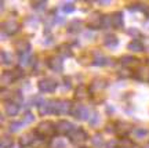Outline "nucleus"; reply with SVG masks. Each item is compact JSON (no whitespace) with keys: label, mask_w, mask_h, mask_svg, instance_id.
I'll return each instance as SVG.
<instances>
[{"label":"nucleus","mask_w":149,"mask_h":148,"mask_svg":"<svg viewBox=\"0 0 149 148\" xmlns=\"http://www.w3.org/2000/svg\"><path fill=\"white\" fill-rule=\"evenodd\" d=\"M36 133L42 137H50L55 133V125L50 121H44L36 127Z\"/></svg>","instance_id":"1"},{"label":"nucleus","mask_w":149,"mask_h":148,"mask_svg":"<svg viewBox=\"0 0 149 148\" xmlns=\"http://www.w3.org/2000/svg\"><path fill=\"white\" fill-rule=\"evenodd\" d=\"M81 28H83V22L80 21V20H74L69 24V27H68V32L69 33H79L81 31Z\"/></svg>","instance_id":"19"},{"label":"nucleus","mask_w":149,"mask_h":148,"mask_svg":"<svg viewBox=\"0 0 149 148\" xmlns=\"http://www.w3.org/2000/svg\"><path fill=\"white\" fill-rule=\"evenodd\" d=\"M14 76H13V72L11 71H6V72H3V75H1V83H3V86L6 85H10V83H13L14 82Z\"/></svg>","instance_id":"24"},{"label":"nucleus","mask_w":149,"mask_h":148,"mask_svg":"<svg viewBox=\"0 0 149 148\" xmlns=\"http://www.w3.org/2000/svg\"><path fill=\"white\" fill-rule=\"evenodd\" d=\"M22 123H24V122H13L10 125V130L11 132H18L22 127Z\"/></svg>","instance_id":"36"},{"label":"nucleus","mask_w":149,"mask_h":148,"mask_svg":"<svg viewBox=\"0 0 149 148\" xmlns=\"http://www.w3.org/2000/svg\"><path fill=\"white\" fill-rule=\"evenodd\" d=\"M39 112L42 115L55 114V100L54 101H42L39 105Z\"/></svg>","instance_id":"7"},{"label":"nucleus","mask_w":149,"mask_h":148,"mask_svg":"<svg viewBox=\"0 0 149 148\" xmlns=\"http://www.w3.org/2000/svg\"><path fill=\"white\" fill-rule=\"evenodd\" d=\"M58 83L54 79H50V78H44V79H40L39 83H37V87L42 93H51L57 89Z\"/></svg>","instance_id":"2"},{"label":"nucleus","mask_w":149,"mask_h":148,"mask_svg":"<svg viewBox=\"0 0 149 148\" xmlns=\"http://www.w3.org/2000/svg\"><path fill=\"white\" fill-rule=\"evenodd\" d=\"M100 3H101L102 6H107V4H109V1H107V0H101Z\"/></svg>","instance_id":"42"},{"label":"nucleus","mask_w":149,"mask_h":148,"mask_svg":"<svg viewBox=\"0 0 149 148\" xmlns=\"http://www.w3.org/2000/svg\"><path fill=\"white\" fill-rule=\"evenodd\" d=\"M48 67L55 72H61L62 71V60H61V57H51L48 60Z\"/></svg>","instance_id":"15"},{"label":"nucleus","mask_w":149,"mask_h":148,"mask_svg":"<svg viewBox=\"0 0 149 148\" xmlns=\"http://www.w3.org/2000/svg\"><path fill=\"white\" fill-rule=\"evenodd\" d=\"M128 35H139V32L137 29H130L128 31Z\"/></svg>","instance_id":"41"},{"label":"nucleus","mask_w":149,"mask_h":148,"mask_svg":"<svg viewBox=\"0 0 149 148\" xmlns=\"http://www.w3.org/2000/svg\"><path fill=\"white\" fill-rule=\"evenodd\" d=\"M58 53H59V55H62L65 58V57H70V55H72V50L69 48V46H61L58 50Z\"/></svg>","instance_id":"29"},{"label":"nucleus","mask_w":149,"mask_h":148,"mask_svg":"<svg viewBox=\"0 0 149 148\" xmlns=\"http://www.w3.org/2000/svg\"><path fill=\"white\" fill-rule=\"evenodd\" d=\"M94 65L97 67H102V65H107L108 64V58L101 53V51H94V61H93Z\"/></svg>","instance_id":"17"},{"label":"nucleus","mask_w":149,"mask_h":148,"mask_svg":"<svg viewBox=\"0 0 149 148\" xmlns=\"http://www.w3.org/2000/svg\"><path fill=\"white\" fill-rule=\"evenodd\" d=\"M104 44L107 46L108 48H115L119 44V39H117L115 35H108L104 39Z\"/></svg>","instance_id":"18"},{"label":"nucleus","mask_w":149,"mask_h":148,"mask_svg":"<svg viewBox=\"0 0 149 148\" xmlns=\"http://www.w3.org/2000/svg\"><path fill=\"white\" fill-rule=\"evenodd\" d=\"M22 101H24L22 93L21 91H15V93L13 94V102H15V104H21Z\"/></svg>","instance_id":"31"},{"label":"nucleus","mask_w":149,"mask_h":148,"mask_svg":"<svg viewBox=\"0 0 149 148\" xmlns=\"http://www.w3.org/2000/svg\"><path fill=\"white\" fill-rule=\"evenodd\" d=\"M112 27L113 28H122L124 25V18H123V13L122 11H117V13H113L112 14Z\"/></svg>","instance_id":"12"},{"label":"nucleus","mask_w":149,"mask_h":148,"mask_svg":"<svg viewBox=\"0 0 149 148\" xmlns=\"http://www.w3.org/2000/svg\"><path fill=\"white\" fill-rule=\"evenodd\" d=\"M11 72H13V76H14V79H19L22 75H24V71H22V69H19V68L13 69Z\"/></svg>","instance_id":"38"},{"label":"nucleus","mask_w":149,"mask_h":148,"mask_svg":"<svg viewBox=\"0 0 149 148\" xmlns=\"http://www.w3.org/2000/svg\"><path fill=\"white\" fill-rule=\"evenodd\" d=\"M148 133L149 132L146 130V129H145V127L138 126V127H134L133 132H131V134H133V137L141 140V138H145V137H146V136H148Z\"/></svg>","instance_id":"20"},{"label":"nucleus","mask_w":149,"mask_h":148,"mask_svg":"<svg viewBox=\"0 0 149 148\" xmlns=\"http://www.w3.org/2000/svg\"><path fill=\"white\" fill-rule=\"evenodd\" d=\"M72 104L68 100H55V114L58 115H68L72 112Z\"/></svg>","instance_id":"5"},{"label":"nucleus","mask_w":149,"mask_h":148,"mask_svg":"<svg viewBox=\"0 0 149 148\" xmlns=\"http://www.w3.org/2000/svg\"><path fill=\"white\" fill-rule=\"evenodd\" d=\"M145 148H149V144H148V145H146V147H145Z\"/></svg>","instance_id":"43"},{"label":"nucleus","mask_w":149,"mask_h":148,"mask_svg":"<svg viewBox=\"0 0 149 148\" xmlns=\"http://www.w3.org/2000/svg\"><path fill=\"white\" fill-rule=\"evenodd\" d=\"M24 123H33L35 122V116H33L32 112H26L25 115H24Z\"/></svg>","instance_id":"34"},{"label":"nucleus","mask_w":149,"mask_h":148,"mask_svg":"<svg viewBox=\"0 0 149 148\" xmlns=\"http://www.w3.org/2000/svg\"><path fill=\"white\" fill-rule=\"evenodd\" d=\"M88 91L90 90L86 89V86L80 85L76 87V90H74V98L76 100H84L86 97H88Z\"/></svg>","instance_id":"16"},{"label":"nucleus","mask_w":149,"mask_h":148,"mask_svg":"<svg viewBox=\"0 0 149 148\" xmlns=\"http://www.w3.org/2000/svg\"><path fill=\"white\" fill-rule=\"evenodd\" d=\"M120 62H122V65H124V67H133V65H137V64H138V60L131 57V55H123L122 58H120Z\"/></svg>","instance_id":"22"},{"label":"nucleus","mask_w":149,"mask_h":148,"mask_svg":"<svg viewBox=\"0 0 149 148\" xmlns=\"http://www.w3.org/2000/svg\"><path fill=\"white\" fill-rule=\"evenodd\" d=\"M102 18L104 15H101L100 13H93L87 17L86 20V25L90 28V29H98V28H102Z\"/></svg>","instance_id":"4"},{"label":"nucleus","mask_w":149,"mask_h":148,"mask_svg":"<svg viewBox=\"0 0 149 148\" xmlns=\"http://www.w3.org/2000/svg\"><path fill=\"white\" fill-rule=\"evenodd\" d=\"M72 116L76 118V119H79V121H88L90 119V111H88V108H86L84 105H74L72 108Z\"/></svg>","instance_id":"3"},{"label":"nucleus","mask_w":149,"mask_h":148,"mask_svg":"<svg viewBox=\"0 0 149 148\" xmlns=\"http://www.w3.org/2000/svg\"><path fill=\"white\" fill-rule=\"evenodd\" d=\"M4 108H6V114L8 116H15L19 112V105L15 104V102H13V101H7Z\"/></svg>","instance_id":"14"},{"label":"nucleus","mask_w":149,"mask_h":148,"mask_svg":"<svg viewBox=\"0 0 149 148\" xmlns=\"http://www.w3.org/2000/svg\"><path fill=\"white\" fill-rule=\"evenodd\" d=\"M1 62L4 65H8V64L13 62V55L7 51H1Z\"/></svg>","instance_id":"30"},{"label":"nucleus","mask_w":149,"mask_h":148,"mask_svg":"<svg viewBox=\"0 0 149 148\" xmlns=\"http://www.w3.org/2000/svg\"><path fill=\"white\" fill-rule=\"evenodd\" d=\"M111 25H112V17L104 15V18H102V28H109Z\"/></svg>","instance_id":"37"},{"label":"nucleus","mask_w":149,"mask_h":148,"mask_svg":"<svg viewBox=\"0 0 149 148\" xmlns=\"http://www.w3.org/2000/svg\"><path fill=\"white\" fill-rule=\"evenodd\" d=\"M98 122H100V116H98V114H93V115H91V119H90V125L91 126H95Z\"/></svg>","instance_id":"39"},{"label":"nucleus","mask_w":149,"mask_h":148,"mask_svg":"<svg viewBox=\"0 0 149 148\" xmlns=\"http://www.w3.org/2000/svg\"><path fill=\"white\" fill-rule=\"evenodd\" d=\"M117 148H135V144L128 137H122L117 140Z\"/></svg>","instance_id":"21"},{"label":"nucleus","mask_w":149,"mask_h":148,"mask_svg":"<svg viewBox=\"0 0 149 148\" xmlns=\"http://www.w3.org/2000/svg\"><path fill=\"white\" fill-rule=\"evenodd\" d=\"M62 10H64V13H72V11H74V4L72 1L65 3V4L62 6Z\"/></svg>","instance_id":"35"},{"label":"nucleus","mask_w":149,"mask_h":148,"mask_svg":"<svg viewBox=\"0 0 149 148\" xmlns=\"http://www.w3.org/2000/svg\"><path fill=\"white\" fill-rule=\"evenodd\" d=\"M119 74H120V76H123V78H126V76H130V75H131V72H130L128 69H122V71H120Z\"/></svg>","instance_id":"40"},{"label":"nucleus","mask_w":149,"mask_h":148,"mask_svg":"<svg viewBox=\"0 0 149 148\" xmlns=\"http://www.w3.org/2000/svg\"><path fill=\"white\" fill-rule=\"evenodd\" d=\"M87 140V132H84L83 129H77L74 132L70 133V141L74 144H81Z\"/></svg>","instance_id":"9"},{"label":"nucleus","mask_w":149,"mask_h":148,"mask_svg":"<svg viewBox=\"0 0 149 148\" xmlns=\"http://www.w3.org/2000/svg\"><path fill=\"white\" fill-rule=\"evenodd\" d=\"M3 33L7 35V36H13L15 35L17 32L19 31V24L15 21V20H7V21L3 22Z\"/></svg>","instance_id":"6"},{"label":"nucleus","mask_w":149,"mask_h":148,"mask_svg":"<svg viewBox=\"0 0 149 148\" xmlns=\"http://www.w3.org/2000/svg\"><path fill=\"white\" fill-rule=\"evenodd\" d=\"M31 55L29 53H25V54H19V62L24 64V65H28V64H31Z\"/></svg>","instance_id":"32"},{"label":"nucleus","mask_w":149,"mask_h":148,"mask_svg":"<svg viewBox=\"0 0 149 148\" xmlns=\"http://www.w3.org/2000/svg\"><path fill=\"white\" fill-rule=\"evenodd\" d=\"M51 148H66V141L64 138H54L51 143Z\"/></svg>","instance_id":"27"},{"label":"nucleus","mask_w":149,"mask_h":148,"mask_svg":"<svg viewBox=\"0 0 149 148\" xmlns=\"http://www.w3.org/2000/svg\"><path fill=\"white\" fill-rule=\"evenodd\" d=\"M73 130V125L69 121H59L55 123V132L59 134H68Z\"/></svg>","instance_id":"8"},{"label":"nucleus","mask_w":149,"mask_h":148,"mask_svg":"<svg viewBox=\"0 0 149 148\" xmlns=\"http://www.w3.org/2000/svg\"><path fill=\"white\" fill-rule=\"evenodd\" d=\"M35 133L33 132H28V133H24L21 137H19V144H21L22 147H28V145H31V144L35 141Z\"/></svg>","instance_id":"13"},{"label":"nucleus","mask_w":149,"mask_h":148,"mask_svg":"<svg viewBox=\"0 0 149 148\" xmlns=\"http://www.w3.org/2000/svg\"><path fill=\"white\" fill-rule=\"evenodd\" d=\"M31 4H32L33 8H37V10H39V8H44L46 4H47V1H46V0H42V1H40V0H37V1H32Z\"/></svg>","instance_id":"33"},{"label":"nucleus","mask_w":149,"mask_h":148,"mask_svg":"<svg viewBox=\"0 0 149 148\" xmlns=\"http://www.w3.org/2000/svg\"><path fill=\"white\" fill-rule=\"evenodd\" d=\"M128 50L130 51H134V53H138V51H142L144 50V46L139 40H133V42L128 43Z\"/></svg>","instance_id":"23"},{"label":"nucleus","mask_w":149,"mask_h":148,"mask_svg":"<svg viewBox=\"0 0 149 148\" xmlns=\"http://www.w3.org/2000/svg\"><path fill=\"white\" fill-rule=\"evenodd\" d=\"M91 143H93V145L97 148H102L104 147V140H102V136L101 134H95L94 137L91 138Z\"/></svg>","instance_id":"26"},{"label":"nucleus","mask_w":149,"mask_h":148,"mask_svg":"<svg viewBox=\"0 0 149 148\" xmlns=\"http://www.w3.org/2000/svg\"><path fill=\"white\" fill-rule=\"evenodd\" d=\"M14 46H15L17 51H18L19 54L29 53V50H31V43L28 42L26 39H19V40H15V42H14Z\"/></svg>","instance_id":"10"},{"label":"nucleus","mask_w":149,"mask_h":148,"mask_svg":"<svg viewBox=\"0 0 149 148\" xmlns=\"http://www.w3.org/2000/svg\"><path fill=\"white\" fill-rule=\"evenodd\" d=\"M105 87V82L102 79H95L94 82H93V85H91V87H90V91H94V90H102Z\"/></svg>","instance_id":"25"},{"label":"nucleus","mask_w":149,"mask_h":148,"mask_svg":"<svg viewBox=\"0 0 149 148\" xmlns=\"http://www.w3.org/2000/svg\"><path fill=\"white\" fill-rule=\"evenodd\" d=\"M11 147H13V138L1 137V140H0V148H11Z\"/></svg>","instance_id":"28"},{"label":"nucleus","mask_w":149,"mask_h":148,"mask_svg":"<svg viewBox=\"0 0 149 148\" xmlns=\"http://www.w3.org/2000/svg\"><path fill=\"white\" fill-rule=\"evenodd\" d=\"M133 132V129H131V125L127 123V122H117V126H116V133L119 136H122V137H126L127 136V133Z\"/></svg>","instance_id":"11"}]
</instances>
